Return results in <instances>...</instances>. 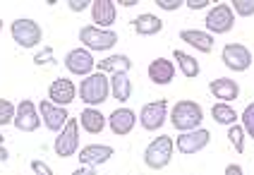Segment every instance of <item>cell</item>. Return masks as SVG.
<instances>
[{
	"label": "cell",
	"instance_id": "cell-16",
	"mask_svg": "<svg viewBox=\"0 0 254 175\" xmlns=\"http://www.w3.org/2000/svg\"><path fill=\"white\" fill-rule=\"evenodd\" d=\"M113 154H115V149L108 144H89V146H84V149H79V163L94 168V166L106 163Z\"/></svg>",
	"mask_w": 254,
	"mask_h": 175
},
{
	"label": "cell",
	"instance_id": "cell-20",
	"mask_svg": "<svg viewBox=\"0 0 254 175\" xmlns=\"http://www.w3.org/2000/svg\"><path fill=\"white\" fill-rule=\"evenodd\" d=\"M180 39H183L187 46L197 48L201 53H211L213 48V36L209 31H201V29H183L180 31Z\"/></svg>",
	"mask_w": 254,
	"mask_h": 175
},
{
	"label": "cell",
	"instance_id": "cell-5",
	"mask_svg": "<svg viewBox=\"0 0 254 175\" xmlns=\"http://www.w3.org/2000/svg\"><path fill=\"white\" fill-rule=\"evenodd\" d=\"M10 31H12L14 44L22 46V48H34V46L41 44V39H43V31H41V27H39V22H34V19H29V17L14 19Z\"/></svg>",
	"mask_w": 254,
	"mask_h": 175
},
{
	"label": "cell",
	"instance_id": "cell-27",
	"mask_svg": "<svg viewBox=\"0 0 254 175\" xmlns=\"http://www.w3.org/2000/svg\"><path fill=\"white\" fill-rule=\"evenodd\" d=\"M228 139H230V144L238 154L245 151V130H242V125H230L228 127Z\"/></svg>",
	"mask_w": 254,
	"mask_h": 175
},
{
	"label": "cell",
	"instance_id": "cell-26",
	"mask_svg": "<svg viewBox=\"0 0 254 175\" xmlns=\"http://www.w3.org/2000/svg\"><path fill=\"white\" fill-rule=\"evenodd\" d=\"M173 58L178 62V67H180V72L185 77H190V79H194L199 74V62L197 58H192V56H187L185 51H173Z\"/></svg>",
	"mask_w": 254,
	"mask_h": 175
},
{
	"label": "cell",
	"instance_id": "cell-10",
	"mask_svg": "<svg viewBox=\"0 0 254 175\" xmlns=\"http://www.w3.org/2000/svg\"><path fill=\"white\" fill-rule=\"evenodd\" d=\"M223 65L233 72H245L252 65V51L242 44H228L223 46Z\"/></svg>",
	"mask_w": 254,
	"mask_h": 175
},
{
	"label": "cell",
	"instance_id": "cell-3",
	"mask_svg": "<svg viewBox=\"0 0 254 175\" xmlns=\"http://www.w3.org/2000/svg\"><path fill=\"white\" fill-rule=\"evenodd\" d=\"M173 151H175V142L170 139L168 134H161V137H156L154 142L146 146V151H144V163H146L151 171H161V168H166L170 163Z\"/></svg>",
	"mask_w": 254,
	"mask_h": 175
},
{
	"label": "cell",
	"instance_id": "cell-12",
	"mask_svg": "<svg viewBox=\"0 0 254 175\" xmlns=\"http://www.w3.org/2000/svg\"><path fill=\"white\" fill-rule=\"evenodd\" d=\"M41 125V116H39V106L24 99L17 103V113H14V127L22 132H36Z\"/></svg>",
	"mask_w": 254,
	"mask_h": 175
},
{
	"label": "cell",
	"instance_id": "cell-6",
	"mask_svg": "<svg viewBox=\"0 0 254 175\" xmlns=\"http://www.w3.org/2000/svg\"><path fill=\"white\" fill-rule=\"evenodd\" d=\"M206 31L209 34H228L235 27V12L230 7V2H218L206 12Z\"/></svg>",
	"mask_w": 254,
	"mask_h": 175
},
{
	"label": "cell",
	"instance_id": "cell-29",
	"mask_svg": "<svg viewBox=\"0 0 254 175\" xmlns=\"http://www.w3.org/2000/svg\"><path fill=\"white\" fill-rule=\"evenodd\" d=\"M242 130H245V134H250L254 139V101L242 111Z\"/></svg>",
	"mask_w": 254,
	"mask_h": 175
},
{
	"label": "cell",
	"instance_id": "cell-18",
	"mask_svg": "<svg viewBox=\"0 0 254 175\" xmlns=\"http://www.w3.org/2000/svg\"><path fill=\"white\" fill-rule=\"evenodd\" d=\"M146 72H149V79L154 82L156 87H166L175 77V65L168 58H156V60H151V65H149Z\"/></svg>",
	"mask_w": 254,
	"mask_h": 175
},
{
	"label": "cell",
	"instance_id": "cell-2",
	"mask_svg": "<svg viewBox=\"0 0 254 175\" xmlns=\"http://www.w3.org/2000/svg\"><path fill=\"white\" fill-rule=\"evenodd\" d=\"M77 94L86 106H101L111 94V82L103 72H91L82 79V84L77 87Z\"/></svg>",
	"mask_w": 254,
	"mask_h": 175
},
{
	"label": "cell",
	"instance_id": "cell-4",
	"mask_svg": "<svg viewBox=\"0 0 254 175\" xmlns=\"http://www.w3.org/2000/svg\"><path fill=\"white\" fill-rule=\"evenodd\" d=\"M79 41L84 44V48L91 53V51H111L115 44H118V34L111 29H99V27H82L79 29Z\"/></svg>",
	"mask_w": 254,
	"mask_h": 175
},
{
	"label": "cell",
	"instance_id": "cell-7",
	"mask_svg": "<svg viewBox=\"0 0 254 175\" xmlns=\"http://www.w3.org/2000/svg\"><path fill=\"white\" fill-rule=\"evenodd\" d=\"M77 146H79V117H70L56 139V154L60 159H70L72 154H77Z\"/></svg>",
	"mask_w": 254,
	"mask_h": 175
},
{
	"label": "cell",
	"instance_id": "cell-36",
	"mask_svg": "<svg viewBox=\"0 0 254 175\" xmlns=\"http://www.w3.org/2000/svg\"><path fill=\"white\" fill-rule=\"evenodd\" d=\"M226 175H245V173H242V168L238 166V163H228V166H226Z\"/></svg>",
	"mask_w": 254,
	"mask_h": 175
},
{
	"label": "cell",
	"instance_id": "cell-37",
	"mask_svg": "<svg viewBox=\"0 0 254 175\" xmlns=\"http://www.w3.org/2000/svg\"><path fill=\"white\" fill-rule=\"evenodd\" d=\"M70 175H96V171H94V168H89V166H82V168L72 171Z\"/></svg>",
	"mask_w": 254,
	"mask_h": 175
},
{
	"label": "cell",
	"instance_id": "cell-21",
	"mask_svg": "<svg viewBox=\"0 0 254 175\" xmlns=\"http://www.w3.org/2000/svg\"><path fill=\"white\" fill-rule=\"evenodd\" d=\"M96 67H99V72H103L106 77H108V74H111V77H113V74H127L132 70V60L127 58V56H120V53H118V56L103 58Z\"/></svg>",
	"mask_w": 254,
	"mask_h": 175
},
{
	"label": "cell",
	"instance_id": "cell-23",
	"mask_svg": "<svg viewBox=\"0 0 254 175\" xmlns=\"http://www.w3.org/2000/svg\"><path fill=\"white\" fill-rule=\"evenodd\" d=\"M79 127H84L91 134H99L106 127V116L101 111H96V108H84L82 116H79Z\"/></svg>",
	"mask_w": 254,
	"mask_h": 175
},
{
	"label": "cell",
	"instance_id": "cell-17",
	"mask_svg": "<svg viewBox=\"0 0 254 175\" xmlns=\"http://www.w3.org/2000/svg\"><path fill=\"white\" fill-rule=\"evenodd\" d=\"M134 125H137V116H134L129 108H115L113 113H111V117H108V127H111V132L118 134V137L129 134Z\"/></svg>",
	"mask_w": 254,
	"mask_h": 175
},
{
	"label": "cell",
	"instance_id": "cell-22",
	"mask_svg": "<svg viewBox=\"0 0 254 175\" xmlns=\"http://www.w3.org/2000/svg\"><path fill=\"white\" fill-rule=\"evenodd\" d=\"M132 29L137 31L139 36H154V34L163 29V22H161V17L144 12V15H137L132 19Z\"/></svg>",
	"mask_w": 254,
	"mask_h": 175
},
{
	"label": "cell",
	"instance_id": "cell-35",
	"mask_svg": "<svg viewBox=\"0 0 254 175\" xmlns=\"http://www.w3.org/2000/svg\"><path fill=\"white\" fill-rule=\"evenodd\" d=\"M187 7L190 10H204V7H209V0H190Z\"/></svg>",
	"mask_w": 254,
	"mask_h": 175
},
{
	"label": "cell",
	"instance_id": "cell-33",
	"mask_svg": "<svg viewBox=\"0 0 254 175\" xmlns=\"http://www.w3.org/2000/svg\"><path fill=\"white\" fill-rule=\"evenodd\" d=\"M31 171H34L36 175H53L51 166H48V163H43V161H31Z\"/></svg>",
	"mask_w": 254,
	"mask_h": 175
},
{
	"label": "cell",
	"instance_id": "cell-24",
	"mask_svg": "<svg viewBox=\"0 0 254 175\" xmlns=\"http://www.w3.org/2000/svg\"><path fill=\"white\" fill-rule=\"evenodd\" d=\"M211 117L218 125H238V111L230 103H213L211 106Z\"/></svg>",
	"mask_w": 254,
	"mask_h": 175
},
{
	"label": "cell",
	"instance_id": "cell-32",
	"mask_svg": "<svg viewBox=\"0 0 254 175\" xmlns=\"http://www.w3.org/2000/svg\"><path fill=\"white\" fill-rule=\"evenodd\" d=\"M156 5H158L161 10H168V12H173V10H180L185 2H183V0H158Z\"/></svg>",
	"mask_w": 254,
	"mask_h": 175
},
{
	"label": "cell",
	"instance_id": "cell-15",
	"mask_svg": "<svg viewBox=\"0 0 254 175\" xmlns=\"http://www.w3.org/2000/svg\"><path fill=\"white\" fill-rule=\"evenodd\" d=\"M74 96H77V87L65 77H58L48 87V101L56 103V106H67L74 101Z\"/></svg>",
	"mask_w": 254,
	"mask_h": 175
},
{
	"label": "cell",
	"instance_id": "cell-9",
	"mask_svg": "<svg viewBox=\"0 0 254 175\" xmlns=\"http://www.w3.org/2000/svg\"><path fill=\"white\" fill-rule=\"evenodd\" d=\"M209 142H211V132L206 127H199V130H192V132H180V137L175 139V149L180 154L192 156V154H199Z\"/></svg>",
	"mask_w": 254,
	"mask_h": 175
},
{
	"label": "cell",
	"instance_id": "cell-39",
	"mask_svg": "<svg viewBox=\"0 0 254 175\" xmlns=\"http://www.w3.org/2000/svg\"><path fill=\"white\" fill-rule=\"evenodd\" d=\"M120 5H123V7H134V5H137V0H123Z\"/></svg>",
	"mask_w": 254,
	"mask_h": 175
},
{
	"label": "cell",
	"instance_id": "cell-40",
	"mask_svg": "<svg viewBox=\"0 0 254 175\" xmlns=\"http://www.w3.org/2000/svg\"><path fill=\"white\" fill-rule=\"evenodd\" d=\"M0 31H2V19H0Z\"/></svg>",
	"mask_w": 254,
	"mask_h": 175
},
{
	"label": "cell",
	"instance_id": "cell-28",
	"mask_svg": "<svg viewBox=\"0 0 254 175\" xmlns=\"http://www.w3.org/2000/svg\"><path fill=\"white\" fill-rule=\"evenodd\" d=\"M14 113H17V106H12L7 99H0V127L14 122Z\"/></svg>",
	"mask_w": 254,
	"mask_h": 175
},
{
	"label": "cell",
	"instance_id": "cell-1",
	"mask_svg": "<svg viewBox=\"0 0 254 175\" xmlns=\"http://www.w3.org/2000/svg\"><path fill=\"white\" fill-rule=\"evenodd\" d=\"M201 120H204L201 106L197 101H190V99L178 101L173 106V111H170V122H173L175 130H180V132L199 130L201 127Z\"/></svg>",
	"mask_w": 254,
	"mask_h": 175
},
{
	"label": "cell",
	"instance_id": "cell-13",
	"mask_svg": "<svg viewBox=\"0 0 254 175\" xmlns=\"http://www.w3.org/2000/svg\"><path fill=\"white\" fill-rule=\"evenodd\" d=\"M65 67L72 74H79V77H89L91 70L96 67V62L91 58V53L86 48H72L70 53L65 56Z\"/></svg>",
	"mask_w": 254,
	"mask_h": 175
},
{
	"label": "cell",
	"instance_id": "cell-25",
	"mask_svg": "<svg viewBox=\"0 0 254 175\" xmlns=\"http://www.w3.org/2000/svg\"><path fill=\"white\" fill-rule=\"evenodd\" d=\"M111 94H113L115 101H127L132 96V82L127 74H113L111 77Z\"/></svg>",
	"mask_w": 254,
	"mask_h": 175
},
{
	"label": "cell",
	"instance_id": "cell-34",
	"mask_svg": "<svg viewBox=\"0 0 254 175\" xmlns=\"http://www.w3.org/2000/svg\"><path fill=\"white\" fill-rule=\"evenodd\" d=\"M67 7H70L72 12H84V10H89L91 5H89L86 0H70V2H67Z\"/></svg>",
	"mask_w": 254,
	"mask_h": 175
},
{
	"label": "cell",
	"instance_id": "cell-11",
	"mask_svg": "<svg viewBox=\"0 0 254 175\" xmlns=\"http://www.w3.org/2000/svg\"><path fill=\"white\" fill-rule=\"evenodd\" d=\"M39 116H41V122L46 125V130H51V132H60L67 125V120H70L67 108L56 106V103H51L48 99L39 103Z\"/></svg>",
	"mask_w": 254,
	"mask_h": 175
},
{
	"label": "cell",
	"instance_id": "cell-8",
	"mask_svg": "<svg viewBox=\"0 0 254 175\" xmlns=\"http://www.w3.org/2000/svg\"><path fill=\"white\" fill-rule=\"evenodd\" d=\"M166 116H168V103H166V99H158V101H151V103H146V106H141L139 122L146 132H156L163 127Z\"/></svg>",
	"mask_w": 254,
	"mask_h": 175
},
{
	"label": "cell",
	"instance_id": "cell-14",
	"mask_svg": "<svg viewBox=\"0 0 254 175\" xmlns=\"http://www.w3.org/2000/svg\"><path fill=\"white\" fill-rule=\"evenodd\" d=\"M91 17H94V27L99 29H111L118 17V5L113 0H94L91 2Z\"/></svg>",
	"mask_w": 254,
	"mask_h": 175
},
{
	"label": "cell",
	"instance_id": "cell-38",
	"mask_svg": "<svg viewBox=\"0 0 254 175\" xmlns=\"http://www.w3.org/2000/svg\"><path fill=\"white\" fill-rule=\"evenodd\" d=\"M10 159V154H7V149H5V146L0 144V163H5V161Z\"/></svg>",
	"mask_w": 254,
	"mask_h": 175
},
{
	"label": "cell",
	"instance_id": "cell-19",
	"mask_svg": "<svg viewBox=\"0 0 254 175\" xmlns=\"http://www.w3.org/2000/svg\"><path fill=\"white\" fill-rule=\"evenodd\" d=\"M209 89H211V94L221 103H230L240 96V84H238L235 79H230V77H218V79H213L211 84H209Z\"/></svg>",
	"mask_w": 254,
	"mask_h": 175
},
{
	"label": "cell",
	"instance_id": "cell-31",
	"mask_svg": "<svg viewBox=\"0 0 254 175\" xmlns=\"http://www.w3.org/2000/svg\"><path fill=\"white\" fill-rule=\"evenodd\" d=\"M34 62H36V65H46V62L56 65V58H53V48L48 46V48H43V51H39V53L34 56Z\"/></svg>",
	"mask_w": 254,
	"mask_h": 175
},
{
	"label": "cell",
	"instance_id": "cell-30",
	"mask_svg": "<svg viewBox=\"0 0 254 175\" xmlns=\"http://www.w3.org/2000/svg\"><path fill=\"white\" fill-rule=\"evenodd\" d=\"M230 7H233L235 15H240V17L254 15V0H235V2H230Z\"/></svg>",
	"mask_w": 254,
	"mask_h": 175
}]
</instances>
